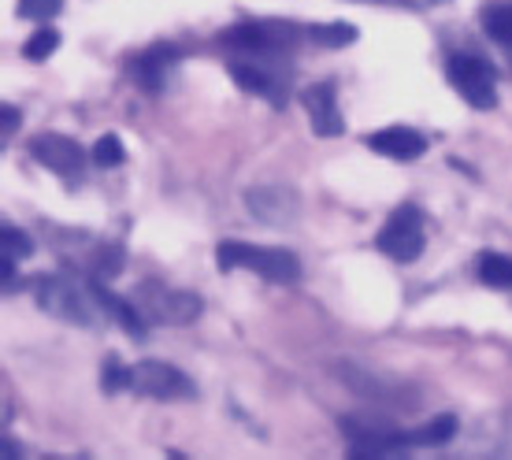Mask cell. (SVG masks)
<instances>
[{
	"mask_svg": "<svg viewBox=\"0 0 512 460\" xmlns=\"http://www.w3.org/2000/svg\"><path fill=\"white\" fill-rule=\"evenodd\" d=\"M216 260H219V271L245 268V271L264 275L268 282H282V286H290V282L301 279V260H297V253L279 249V245L223 242L216 249Z\"/></svg>",
	"mask_w": 512,
	"mask_h": 460,
	"instance_id": "cell-1",
	"label": "cell"
},
{
	"mask_svg": "<svg viewBox=\"0 0 512 460\" xmlns=\"http://www.w3.org/2000/svg\"><path fill=\"white\" fill-rule=\"evenodd\" d=\"M34 290H38V305L56 320L75 323V327H97V320H101L104 308L97 305L90 282L82 286L67 275H45V279H38Z\"/></svg>",
	"mask_w": 512,
	"mask_h": 460,
	"instance_id": "cell-2",
	"label": "cell"
},
{
	"mask_svg": "<svg viewBox=\"0 0 512 460\" xmlns=\"http://www.w3.org/2000/svg\"><path fill=\"white\" fill-rule=\"evenodd\" d=\"M338 423L349 438V457H397L416 446L412 431H401L379 416H342Z\"/></svg>",
	"mask_w": 512,
	"mask_h": 460,
	"instance_id": "cell-3",
	"label": "cell"
},
{
	"mask_svg": "<svg viewBox=\"0 0 512 460\" xmlns=\"http://www.w3.org/2000/svg\"><path fill=\"white\" fill-rule=\"evenodd\" d=\"M134 301L145 323H175L186 327L201 316V297H193L190 290H171L164 282H141L134 286V294H127Z\"/></svg>",
	"mask_w": 512,
	"mask_h": 460,
	"instance_id": "cell-4",
	"label": "cell"
},
{
	"mask_svg": "<svg viewBox=\"0 0 512 460\" xmlns=\"http://www.w3.org/2000/svg\"><path fill=\"white\" fill-rule=\"evenodd\" d=\"M449 86L461 93L472 108H494L498 104V71L479 52H453L446 64Z\"/></svg>",
	"mask_w": 512,
	"mask_h": 460,
	"instance_id": "cell-5",
	"label": "cell"
},
{
	"mask_svg": "<svg viewBox=\"0 0 512 460\" xmlns=\"http://www.w3.org/2000/svg\"><path fill=\"white\" fill-rule=\"evenodd\" d=\"M423 242H427V234H423V212L416 205H397L386 216L383 230L375 234L379 253H386L397 264H412L423 253Z\"/></svg>",
	"mask_w": 512,
	"mask_h": 460,
	"instance_id": "cell-6",
	"label": "cell"
},
{
	"mask_svg": "<svg viewBox=\"0 0 512 460\" xmlns=\"http://www.w3.org/2000/svg\"><path fill=\"white\" fill-rule=\"evenodd\" d=\"M141 397H153V401H190L197 397V386L186 371L171 368L164 360H141L134 364V386Z\"/></svg>",
	"mask_w": 512,
	"mask_h": 460,
	"instance_id": "cell-7",
	"label": "cell"
},
{
	"mask_svg": "<svg viewBox=\"0 0 512 460\" xmlns=\"http://www.w3.org/2000/svg\"><path fill=\"white\" fill-rule=\"evenodd\" d=\"M301 30L294 23H238L231 26L223 41L242 52H260V56H279V52L294 49Z\"/></svg>",
	"mask_w": 512,
	"mask_h": 460,
	"instance_id": "cell-8",
	"label": "cell"
},
{
	"mask_svg": "<svg viewBox=\"0 0 512 460\" xmlns=\"http://www.w3.org/2000/svg\"><path fill=\"white\" fill-rule=\"evenodd\" d=\"M245 208L260 223L286 227V223H297V216H301V193L290 190V186H271V182L268 186H249L245 190Z\"/></svg>",
	"mask_w": 512,
	"mask_h": 460,
	"instance_id": "cell-9",
	"label": "cell"
},
{
	"mask_svg": "<svg viewBox=\"0 0 512 460\" xmlns=\"http://www.w3.org/2000/svg\"><path fill=\"white\" fill-rule=\"evenodd\" d=\"M30 153L41 167H49L56 175H64L67 182H78L82 171H86V156H82V145L67 134H38L30 141Z\"/></svg>",
	"mask_w": 512,
	"mask_h": 460,
	"instance_id": "cell-10",
	"label": "cell"
},
{
	"mask_svg": "<svg viewBox=\"0 0 512 460\" xmlns=\"http://www.w3.org/2000/svg\"><path fill=\"white\" fill-rule=\"evenodd\" d=\"M301 104H305V112H308L312 134L338 138V134L346 130V119H342V108H338V93H334L331 82H312V86L301 93Z\"/></svg>",
	"mask_w": 512,
	"mask_h": 460,
	"instance_id": "cell-11",
	"label": "cell"
},
{
	"mask_svg": "<svg viewBox=\"0 0 512 460\" xmlns=\"http://www.w3.org/2000/svg\"><path fill=\"white\" fill-rule=\"evenodd\" d=\"M368 149L390 160H420L427 153V138L412 127H383L368 134Z\"/></svg>",
	"mask_w": 512,
	"mask_h": 460,
	"instance_id": "cell-12",
	"label": "cell"
},
{
	"mask_svg": "<svg viewBox=\"0 0 512 460\" xmlns=\"http://www.w3.org/2000/svg\"><path fill=\"white\" fill-rule=\"evenodd\" d=\"M231 78L242 86L245 93H253V97H264L268 104H275V108H282L286 104V93H282L279 78L271 75V71H264V67L256 64H245V60H234L231 64Z\"/></svg>",
	"mask_w": 512,
	"mask_h": 460,
	"instance_id": "cell-13",
	"label": "cell"
},
{
	"mask_svg": "<svg viewBox=\"0 0 512 460\" xmlns=\"http://www.w3.org/2000/svg\"><path fill=\"white\" fill-rule=\"evenodd\" d=\"M179 60V52L171 49V45H153L149 52H141L138 60H134V78H138V86H145L149 93H160L167 82V67Z\"/></svg>",
	"mask_w": 512,
	"mask_h": 460,
	"instance_id": "cell-14",
	"label": "cell"
},
{
	"mask_svg": "<svg viewBox=\"0 0 512 460\" xmlns=\"http://www.w3.org/2000/svg\"><path fill=\"white\" fill-rule=\"evenodd\" d=\"M479 26L490 41L512 49V0H490L479 8Z\"/></svg>",
	"mask_w": 512,
	"mask_h": 460,
	"instance_id": "cell-15",
	"label": "cell"
},
{
	"mask_svg": "<svg viewBox=\"0 0 512 460\" xmlns=\"http://www.w3.org/2000/svg\"><path fill=\"white\" fill-rule=\"evenodd\" d=\"M479 279L487 282V286H498V290H509L512 286V256L505 253H479Z\"/></svg>",
	"mask_w": 512,
	"mask_h": 460,
	"instance_id": "cell-16",
	"label": "cell"
},
{
	"mask_svg": "<svg viewBox=\"0 0 512 460\" xmlns=\"http://www.w3.org/2000/svg\"><path fill=\"white\" fill-rule=\"evenodd\" d=\"M412 435H416V446H446V442H453V435H457V416L442 412V416H435L431 423L416 427Z\"/></svg>",
	"mask_w": 512,
	"mask_h": 460,
	"instance_id": "cell-17",
	"label": "cell"
},
{
	"mask_svg": "<svg viewBox=\"0 0 512 460\" xmlns=\"http://www.w3.org/2000/svg\"><path fill=\"white\" fill-rule=\"evenodd\" d=\"M308 38L316 41V45H327V49H342V45H353V41H357V26L353 23H323V26H312Z\"/></svg>",
	"mask_w": 512,
	"mask_h": 460,
	"instance_id": "cell-18",
	"label": "cell"
},
{
	"mask_svg": "<svg viewBox=\"0 0 512 460\" xmlns=\"http://www.w3.org/2000/svg\"><path fill=\"white\" fill-rule=\"evenodd\" d=\"M134 386V368H127L123 360L108 357L101 368V390L104 394H123V390H130Z\"/></svg>",
	"mask_w": 512,
	"mask_h": 460,
	"instance_id": "cell-19",
	"label": "cell"
},
{
	"mask_svg": "<svg viewBox=\"0 0 512 460\" xmlns=\"http://www.w3.org/2000/svg\"><path fill=\"white\" fill-rule=\"evenodd\" d=\"M56 49H60V34H56L52 26H38V30L30 34V41L23 45V56L34 60V64H41V60H49Z\"/></svg>",
	"mask_w": 512,
	"mask_h": 460,
	"instance_id": "cell-20",
	"label": "cell"
},
{
	"mask_svg": "<svg viewBox=\"0 0 512 460\" xmlns=\"http://www.w3.org/2000/svg\"><path fill=\"white\" fill-rule=\"evenodd\" d=\"M0 242H4V260H12V264H19V260H26V256L34 253L30 234H26V230H19V227H4Z\"/></svg>",
	"mask_w": 512,
	"mask_h": 460,
	"instance_id": "cell-21",
	"label": "cell"
},
{
	"mask_svg": "<svg viewBox=\"0 0 512 460\" xmlns=\"http://www.w3.org/2000/svg\"><path fill=\"white\" fill-rule=\"evenodd\" d=\"M127 160V149H123V141L116 134H104L97 145H93V164L97 167H119Z\"/></svg>",
	"mask_w": 512,
	"mask_h": 460,
	"instance_id": "cell-22",
	"label": "cell"
},
{
	"mask_svg": "<svg viewBox=\"0 0 512 460\" xmlns=\"http://www.w3.org/2000/svg\"><path fill=\"white\" fill-rule=\"evenodd\" d=\"M64 0H19V15L34 19V23H49L52 15H60Z\"/></svg>",
	"mask_w": 512,
	"mask_h": 460,
	"instance_id": "cell-23",
	"label": "cell"
},
{
	"mask_svg": "<svg viewBox=\"0 0 512 460\" xmlns=\"http://www.w3.org/2000/svg\"><path fill=\"white\" fill-rule=\"evenodd\" d=\"M15 119H19V112H15V108H4V138H12Z\"/></svg>",
	"mask_w": 512,
	"mask_h": 460,
	"instance_id": "cell-24",
	"label": "cell"
},
{
	"mask_svg": "<svg viewBox=\"0 0 512 460\" xmlns=\"http://www.w3.org/2000/svg\"><path fill=\"white\" fill-rule=\"evenodd\" d=\"M0 453H4V457H8V460H12V457H19V453H23V449H19V446H15V442H12V438H4V446H0Z\"/></svg>",
	"mask_w": 512,
	"mask_h": 460,
	"instance_id": "cell-25",
	"label": "cell"
}]
</instances>
